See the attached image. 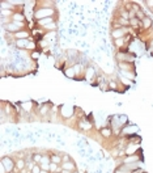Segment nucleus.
I'll list each match as a JSON object with an SVG mask.
<instances>
[{"mask_svg": "<svg viewBox=\"0 0 153 173\" xmlns=\"http://www.w3.org/2000/svg\"><path fill=\"white\" fill-rule=\"evenodd\" d=\"M2 165H4V168L7 169V172L11 173V172H14V168H16V160L11 156H4L2 159Z\"/></svg>", "mask_w": 153, "mask_h": 173, "instance_id": "1", "label": "nucleus"}, {"mask_svg": "<svg viewBox=\"0 0 153 173\" xmlns=\"http://www.w3.org/2000/svg\"><path fill=\"white\" fill-rule=\"evenodd\" d=\"M53 12L54 11L51 8H41L38 11H35L34 17L37 20H43V18H47V17H53Z\"/></svg>", "mask_w": 153, "mask_h": 173, "instance_id": "2", "label": "nucleus"}, {"mask_svg": "<svg viewBox=\"0 0 153 173\" xmlns=\"http://www.w3.org/2000/svg\"><path fill=\"white\" fill-rule=\"evenodd\" d=\"M117 59H118V63L119 62H127V63H133V61H135V55L131 54V52L126 51H119L117 54Z\"/></svg>", "mask_w": 153, "mask_h": 173, "instance_id": "3", "label": "nucleus"}, {"mask_svg": "<svg viewBox=\"0 0 153 173\" xmlns=\"http://www.w3.org/2000/svg\"><path fill=\"white\" fill-rule=\"evenodd\" d=\"M136 133H137V127L135 125L123 126L121 131V137H130V135H135Z\"/></svg>", "mask_w": 153, "mask_h": 173, "instance_id": "4", "label": "nucleus"}, {"mask_svg": "<svg viewBox=\"0 0 153 173\" xmlns=\"http://www.w3.org/2000/svg\"><path fill=\"white\" fill-rule=\"evenodd\" d=\"M127 32H128V28H119V29H114L111 32V36H113L114 39H121L124 38L127 36Z\"/></svg>", "mask_w": 153, "mask_h": 173, "instance_id": "5", "label": "nucleus"}, {"mask_svg": "<svg viewBox=\"0 0 153 173\" xmlns=\"http://www.w3.org/2000/svg\"><path fill=\"white\" fill-rule=\"evenodd\" d=\"M119 68H121V71L123 74L124 72H132L135 74V68H133V63H127V62H119L118 63Z\"/></svg>", "mask_w": 153, "mask_h": 173, "instance_id": "6", "label": "nucleus"}, {"mask_svg": "<svg viewBox=\"0 0 153 173\" xmlns=\"http://www.w3.org/2000/svg\"><path fill=\"white\" fill-rule=\"evenodd\" d=\"M13 38L14 39H30L32 36L29 34L28 30H20V32H17V33H14Z\"/></svg>", "mask_w": 153, "mask_h": 173, "instance_id": "7", "label": "nucleus"}, {"mask_svg": "<svg viewBox=\"0 0 153 173\" xmlns=\"http://www.w3.org/2000/svg\"><path fill=\"white\" fill-rule=\"evenodd\" d=\"M51 163H55V164H58V165H62L63 164V159H62V156H63V153H51Z\"/></svg>", "mask_w": 153, "mask_h": 173, "instance_id": "8", "label": "nucleus"}, {"mask_svg": "<svg viewBox=\"0 0 153 173\" xmlns=\"http://www.w3.org/2000/svg\"><path fill=\"white\" fill-rule=\"evenodd\" d=\"M62 168L66 169V171L75 172V171H76V164L73 163V160H71V161H67V163H63L62 164Z\"/></svg>", "mask_w": 153, "mask_h": 173, "instance_id": "9", "label": "nucleus"}, {"mask_svg": "<svg viewBox=\"0 0 153 173\" xmlns=\"http://www.w3.org/2000/svg\"><path fill=\"white\" fill-rule=\"evenodd\" d=\"M130 26H131V28H133V29H139L140 26H143V22H141L139 18L133 17V18H131V20H130Z\"/></svg>", "mask_w": 153, "mask_h": 173, "instance_id": "10", "label": "nucleus"}, {"mask_svg": "<svg viewBox=\"0 0 153 173\" xmlns=\"http://www.w3.org/2000/svg\"><path fill=\"white\" fill-rule=\"evenodd\" d=\"M53 22H55L54 17H47V18H43V20H38V25H41V28H43V26H47L53 24Z\"/></svg>", "mask_w": 153, "mask_h": 173, "instance_id": "11", "label": "nucleus"}, {"mask_svg": "<svg viewBox=\"0 0 153 173\" xmlns=\"http://www.w3.org/2000/svg\"><path fill=\"white\" fill-rule=\"evenodd\" d=\"M29 41L30 39H16L14 43H16V46L20 47V49H26L28 45H29Z\"/></svg>", "mask_w": 153, "mask_h": 173, "instance_id": "12", "label": "nucleus"}, {"mask_svg": "<svg viewBox=\"0 0 153 173\" xmlns=\"http://www.w3.org/2000/svg\"><path fill=\"white\" fill-rule=\"evenodd\" d=\"M64 74H66V76L69 77V79H75V77H76V72H75L73 67H66Z\"/></svg>", "mask_w": 153, "mask_h": 173, "instance_id": "13", "label": "nucleus"}, {"mask_svg": "<svg viewBox=\"0 0 153 173\" xmlns=\"http://www.w3.org/2000/svg\"><path fill=\"white\" fill-rule=\"evenodd\" d=\"M93 77H94V70H93V67L85 68V79H87V80H90Z\"/></svg>", "mask_w": 153, "mask_h": 173, "instance_id": "14", "label": "nucleus"}, {"mask_svg": "<svg viewBox=\"0 0 153 173\" xmlns=\"http://www.w3.org/2000/svg\"><path fill=\"white\" fill-rule=\"evenodd\" d=\"M101 135H102L103 138H110L111 135H113V130H111L110 127H105V129L101 130Z\"/></svg>", "mask_w": 153, "mask_h": 173, "instance_id": "15", "label": "nucleus"}, {"mask_svg": "<svg viewBox=\"0 0 153 173\" xmlns=\"http://www.w3.org/2000/svg\"><path fill=\"white\" fill-rule=\"evenodd\" d=\"M141 22H143V28L144 29H151V26H152V18L149 17V16L145 17Z\"/></svg>", "mask_w": 153, "mask_h": 173, "instance_id": "16", "label": "nucleus"}, {"mask_svg": "<svg viewBox=\"0 0 153 173\" xmlns=\"http://www.w3.org/2000/svg\"><path fill=\"white\" fill-rule=\"evenodd\" d=\"M12 21H16V22L21 21V22H24V21H25V17H24V14H22V13L14 12V14L12 16Z\"/></svg>", "mask_w": 153, "mask_h": 173, "instance_id": "17", "label": "nucleus"}, {"mask_svg": "<svg viewBox=\"0 0 153 173\" xmlns=\"http://www.w3.org/2000/svg\"><path fill=\"white\" fill-rule=\"evenodd\" d=\"M42 157H43V155H42L41 152H34V153H33V160H34L37 164H41V161H42Z\"/></svg>", "mask_w": 153, "mask_h": 173, "instance_id": "18", "label": "nucleus"}, {"mask_svg": "<svg viewBox=\"0 0 153 173\" xmlns=\"http://www.w3.org/2000/svg\"><path fill=\"white\" fill-rule=\"evenodd\" d=\"M109 89H113V91H117L118 89V81L117 80H109Z\"/></svg>", "mask_w": 153, "mask_h": 173, "instance_id": "19", "label": "nucleus"}, {"mask_svg": "<svg viewBox=\"0 0 153 173\" xmlns=\"http://www.w3.org/2000/svg\"><path fill=\"white\" fill-rule=\"evenodd\" d=\"M115 46H118V47H122V46H124V43H126V37L124 38H121V39H115Z\"/></svg>", "mask_w": 153, "mask_h": 173, "instance_id": "20", "label": "nucleus"}, {"mask_svg": "<svg viewBox=\"0 0 153 173\" xmlns=\"http://www.w3.org/2000/svg\"><path fill=\"white\" fill-rule=\"evenodd\" d=\"M145 17H147V14H145L141 9H140V11H137V12H136V18H139L140 21H143Z\"/></svg>", "mask_w": 153, "mask_h": 173, "instance_id": "21", "label": "nucleus"}, {"mask_svg": "<svg viewBox=\"0 0 153 173\" xmlns=\"http://www.w3.org/2000/svg\"><path fill=\"white\" fill-rule=\"evenodd\" d=\"M7 8H9V9H12V11H13V5H12V3L2 2V9H7Z\"/></svg>", "mask_w": 153, "mask_h": 173, "instance_id": "22", "label": "nucleus"}, {"mask_svg": "<svg viewBox=\"0 0 153 173\" xmlns=\"http://www.w3.org/2000/svg\"><path fill=\"white\" fill-rule=\"evenodd\" d=\"M41 172H42V168H41L39 164H35L34 168L32 169V173H41Z\"/></svg>", "mask_w": 153, "mask_h": 173, "instance_id": "23", "label": "nucleus"}, {"mask_svg": "<svg viewBox=\"0 0 153 173\" xmlns=\"http://www.w3.org/2000/svg\"><path fill=\"white\" fill-rule=\"evenodd\" d=\"M119 119H121V121H119V122H121V125H122V126L127 125V122H128V121H127V119H128V118H127L126 115H119Z\"/></svg>", "mask_w": 153, "mask_h": 173, "instance_id": "24", "label": "nucleus"}, {"mask_svg": "<svg viewBox=\"0 0 153 173\" xmlns=\"http://www.w3.org/2000/svg\"><path fill=\"white\" fill-rule=\"evenodd\" d=\"M41 168H42V171H46V172H50V164H39Z\"/></svg>", "mask_w": 153, "mask_h": 173, "instance_id": "25", "label": "nucleus"}, {"mask_svg": "<svg viewBox=\"0 0 153 173\" xmlns=\"http://www.w3.org/2000/svg\"><path fill=\"white\" fill-rule=\"evenodd\" d=\"M62 159H63V163H67V161H71V160H72V159L69 157V155H67V153H63Z\"/></svg>", "mask_w": 153, "mask_h": 173, "instance_id": "26", "label": "nucleus"}, {"mask_svg": "<svg viewBox=\"0 0 153 173\" xmlns=\"http://www.w3.org/2000/svg\"><path fill=\"white\" fill-rule=\"evenodd\" d=\"M145 4H147L149 8H152L153 9V0H147V2H145Z\"/></svg>", "mask_w": 153, "mask_h": 173, "instance_id": "27", "label": "nucleus"}, {"mask_svg": "<svg viewBox=\"0 0 153 173\" xmlns=\"http://www.w3.org/2000/svg\"><path fill=\"white\" fill-rule=\"evenodd\" d=\"M148 50L151 51V52H153V39L149 42V47H148Z\"/></svg>", "mask_w": 153, "mask_h": 173, "instance_id": "28", "label": "nucleus"}, {"mask_svg": "<svg viewBox=\"0 0 153 173\" xmlns=\"http://www.w3.org/2000/svg\"><path fill=\"white\" fill-rule=\"evenodd\" d=\"M32 56H33V58H34V59H38V56H39V52H32Z\"/></svg>", "mask_w": 153, "mask_h": 173, "instance_id": "29", "label": "nucleus"}, {"mask_svg": "<svg viewBox=\"0 0 153 173\" xmlns=\"http://www.w3.org/2000/svg\"><path fill=\"white\" fill-rule=\"evenodd\" d=\"M62 173H72V172H71V171H66V169H63Z\"/></svg>", "mask_w": 153, "mask_h": 173, "instance_id": "30", "label": "nucleus"}, {"mask_svg": "<svg viewBox=\"0 0 153 173\" xmlns=\"http://www.w3.org/2000/svg\"><path fill=\"white\" fill-rule=\"evenodd\" d=\"M41 173H50V172H46V171H42V172H41Z\"/></svg>", "mask_w": 153, "mask_h": 173, "instance_id": "31", "label": "nucleus"}, {"mask_svg": "<svg viewBox=\"0 0 153 173\" xmlns=\"http://www.w3.org/2000/svg\"><path fill=\"white\" fill-rule=\"evenodd\" d=\"M72 173H79V172H77V171H75V172H72Z\"/></svg>", "mask_w": 153, "mask_h": 173, "instance_id": "32", "label": "nucleus"}, {"mask_svg": "<svg viewBox=\"0 0 153 173\" xmlns=\"http://www.w3.org/2000/svg\"><path fill=\"white\" fill-rule=\"evenodd\" d=\"M55 173H62V172H55Z\"/></svg>", "mask_w": 153, "mask_h": 173, "instance_id": "33", "label": "nucleus"}, {"mask_svg": "<svg viewBox=\"0 0 153 173\" xmlns=\"http://www.w3.org/2000/svg\"><path fill=\"white\" fill-rule=\"evenodd\" d=\"M143 173H147V172H143Z\"/></svg>", "mask_w": 153, "mask_h": 173, "instance_id": "34", "label": "nucleus"}, {"mask_svg": "<svg viewBox=\"0 0 153 173\" xmlns=\"http://www.w3.org/2000/svg\"><path fill=\"white\" fill-rule=\"evenodd\" d=\"M20 173H24V172H20Z\"/></svg>", "mask_w": 153, "mask_h": 173, "instance_id": "35", "label": "nucleus"}, {"mask_svg": "<svg viewBox=\"0 0 153 173\" xmlns=\"http://www.w3.org/2000/svg\"><path fill=\"white\" fill-rule=\"evenodd\" d=\"M11 173H13V172H11Z\"/></svg>", "mask_w": 153, "mask_h": 173, "instance_id": "36", "label": "nucleus"}]
</instances>
